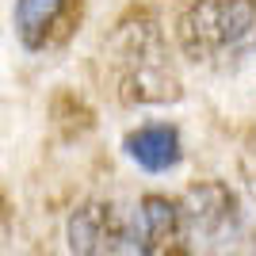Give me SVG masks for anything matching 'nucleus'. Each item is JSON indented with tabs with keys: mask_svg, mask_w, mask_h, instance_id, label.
Masks as SVG:
<instances>
[{
	"mask_svg": "<svg viewBox=\"0 0 256 256\" xmlns=\"http://www.w3.org/2000/svg\"><path fill=\"white\" fill-rule=\"evenodd\" d=\"M107 65H111L115 96L126 107H160L184 96L180 73L168 58L160 23L146 12L115 27L107 42Z\"/></svg>",
	"mask_w": 256,
	"mask_h": 256,
	"instance_id": "1",
	"label": "nucleus"
},
{
	"mask_svg": "<svg viewBox=\"0 0 256 256\" xmlns=\"http://www.w3.org/2000/svg\"><path fill=\"white\" fill-rule=\"evenodd\" d=\"M176 42L195 65L256 50V0H192L176 20Z\"/></svg>",
	"mask_w": 256,
	"mask_h": 256,
	"instance_id": "2",
	"label": "nucleus"
},
{
	"mask_svg": "<svg viewBox=\"0 0 256 256\" xmlns=\"http://www.w3.org/2000/svg\"><path fill=\"white\" fill-rule=\"evenodd\" d=\"M65 245L73 256H134V230L115 203L88 199L65 222Z\"/></svg>",
	"mask_w": 256,
	"mask_h": 256,
	"instance_id": "3",
	"label": "nucleus"
},
{
	"mask_svg": "<svg viewBox=\"0 0 256 256\" xmlns=\"http://www.w3.org/2000/svg\"><path fill=\"white\" fill-rule=\"evenodd\" d=\"M134 245L138 256H192V226L180 199L146 195L134 214Z\"/></svg>",
	"mask_w": 256,
	"mask_h": 256,
	"instance_id": "4",
	"label": "nucleus"
},
{
	"mask_svg": "<svg viewBox=\"0 0 256 256\" xmlns=\"http://www.w3.org/2000/svg\"><path fill=\"white\" fill-rule=\"evenodd\" d=\"M80 20V0H16L12 27L23 50L42 54L62 46Z\"/></svg>",
	"mask_w": 256,
	"mask_h": 256,
	"instance_id": "5",
	"label": "nucleus"
},
{
	"mask_svg": "<svg viewBox=\"0 0 256 256\" xmlns=\"http://www.w3.org/2000/svg\"><path fill=\"white\" fill-rule=\"evenodd\" d=\"M192 237H206V241H222L237 226V195L226 188L222 180H199L192 184L180 199Z\"/></svg>",
	"mask_w": 256,
	"mask_h": 256,
	"instance_id": "6",
	"label": "nucleus"
},
{
	"mask_svg": "<svg viewBox=\"0 0 256 256\" xmlns=\"http://www.w3.org/2000/svg\"><path fill=\"white\" fill-rule=\"evenodd\" d=\"M126 157L146 172H168L184 160V142L172 122H142L122 138Z\"/></svg>",
	"mask_w": 256,
	"mask_h": 256,
	"instance_id": "7",
	"label": "nucleus"
},
{
	"mask_svg": "<svg viewBox=\"0 0 256 256\" xmlns=\"http://www.w3.org/2000/svg\"><path fill=\"white\" fill-rule=\"evenodd\" d=\"M241 168H245V180H248V188L256 192V138L248 142V150L241 153Z\"/></svg>",
	"mask_w": 256,
	"mask_h": 256,
	"instance_id": "8",
	"label": "nucleus"
}]
</instances>
